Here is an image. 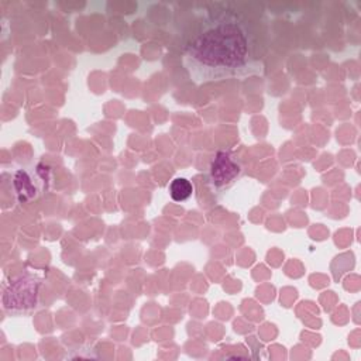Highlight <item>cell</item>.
<instances>
[{
  "instance_id": "obj_2",
  "label": "cell",
  "mask_w": 361,
  "mask_h": 361,
  "mask_svg": "<svg viewBox=\"0 0 361 361\" xmlns=\"http://www.w3.org/2000/svg\"><path fill=\"white\" fill-rule=\"evenodd\" d=\"M41 279L27 274L8 285L3 295V307L8 313L21 314L34 309L38 303V288Z\"/></svg>"
},
{
  "instance_id": "obj_5",
  "label": "cell",
  "mask_w": 361,
  "mask_h": 361,
  "mask_svg": "<svg viewBox=\"0 0 361 361\" xmlns=\"http://www.w3.org/2000/svg\"><path fill=\"white\" fill-rule=\"evenodd\" d=\"M193 193V186L189 179L186 178H175L169 183V195L175 202H185Z\"/></svg>"
},
{
  "instance_id": "obj_4",
  "label": "cell",
  "mask_w": 361,
  "mask_h": 361,
  "mask_svg": "<svg viewBox=\"0 0 361 361\" xmlns=\"http://www.w3.org/2000/svg\"><path fill=\"white\" fill-rule=\"evenodd\" d=\"M13 185L21 202H28L38 197L45 186V176L37 168L18 169L14 175Z\"/></svg>"
},
{
  "instance_id": "obj_1",
  "label": "cell",
  "mask_w": 361,
  "mask_h": 361,
  "mask_svg": "<svg viewBox=\"0 0 361 361\" xmlns=\"http://www.w3.org/2000/svg\"><path fill=\"white\" fill-rule=\"evenodd\" d=\"M183 55L190 79L199 85L243 78L255 68L248 25L231 10L206 17Z\"/></svg>"
},
{
  "instance_id": "obj_3",
  "label": "cell",
  "mask_w": 361,
  "mask_h": 361,
  "mask_svg": "<svg viewBox=\"0 0 361 361\" xmlns=\"http://www.w3.org/2000/svg\"><path fill=\"white\" fill-rule=\"evenodd\" d=\"M243 165L228 151H219L207 171V183L213 193L228 190L243 175Z\"/></svg>"
}]
</instances>
